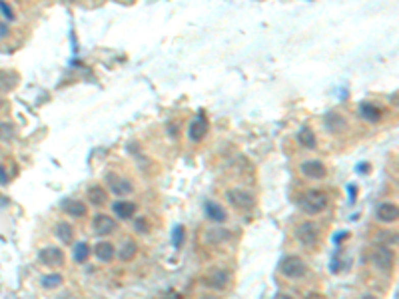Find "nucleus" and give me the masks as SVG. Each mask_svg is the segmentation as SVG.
Here are the masks:
<instances>
[{"label": "nucleus", "mask_w": 399, "mask_h": 299, "mask_svg": "<svg viewBox=\"0 0 399 299\" xmlns=\"http://www.w3.org/2000/svg\"><path fill=\"white\" fill-rule=\"evenodd\" d=\"M300 209L307 215H317L329 206V196L322 189H307L298 200Z\"/></svg>", "instance_id": "nucleus-1"}, {"label": "nucleus", "mask_w": 399, "mask_h": 299, "mask_svg": "<svg viewBox=\"0 0 399 299\" xmlns=\"http://www.w3.org/2000/svg\"><path fill=\"white\" fill-rule=\"evenodd\" d=\"M280 271L289 279H302L307 274V265L300 255H285L280 261Z\"/></svg>", "instance_id": "nucleus-2"}, {"label": "nucleus", "mask_w": 399, "mask_h": 299, "mask_svg": "<svg viewBox=\"0 0 399 299\" xmlns=\"http://www.w3.org/2000/svg\"><path fill=\"white\" fill-rule=\"evenodd\" d=\"M369 261L379 271H389L395 263V255H393V250H389V246H376L369 252Z\"/></svg>", "instance_id": "nucleus-3"}, {"label": "nucleus", "mask_w": 399, "mask_h": 299, "mask_svg": "<svg viewBox=\"0 0 399 299\" xmlns=\"http://www.w3.org/2000/svg\"><path fill=\"white\" fill-rule=\"evenodd\" d=\"M296 239L300 241V243H304L307 248H313L315 243H317V239H320V228L313 224V222H304V224H300L298 228H296Z\"/></svg>", "instance_id": "nucleus-4"}, {"label": "nucleus", "mask_w": 399, "mask_h": 299, "mask_svg": "<svg viewBox=\"0 0 399 299\" xmlns=\"http://www.w3.org/2000/svg\"><path fill=\"white\" fill-rule=\"evenodd\" d=\"M226 198H228V202H230L234 207H237V209H252V207L256 206V198H254L250 192L240 189V187L228 189V192H226Z\"/></svg>", "instance_id": "nucleus-5"}, {"label": "nucleus", "mask_w": 399, "mask_h": 299, "mask_svg": "<svg viewBox=\"0 0 399 299\" xmlns=\"http://www.w3.org/2000/svg\"><path fill=\"white\" fill-rule=\"evenodd\" d=\"M106 185L110 187V192L112 194H116V196H128V194H132L134 192V185L130 180H126V178H122V176H118L114 172H110L108 176H106Z\"/></svg>", "instance_id": "nucleus-6"}, {"label": "nucleus", "mask_w": 399, "mask_h": 299, "mask_svg": "<svg viewBox=\"0 0 399 299\" xmlns=\"http://www.w3.org/2000/svg\"><path fill=\"white\" fill-rule=\"evenodd\" d=\"M302 176H305L307 180H324L328 176V168L324 166V161L320 160H307L300 166Z\"/></svg>", "instance_id": "nucleus-7"}, {"label": "nucleus", "mask_w": 399, "mask_h": 299, "mask_svg": "<svg viewBox=\"0 0 399 299\" xmlns=\"http://www.w3.org/2000/svg\"><path fill=\"white\" fill-rule=\"evenodd\" d=\"M38 259L46 267H60V265H64V252L60 248H56V246H48L44 250H40Z\"/></svg>", "instance_id": "nucleus-8"}, {"label": "nucleus", "mask_w": 399, "mask_h": 299, "mask_svg": "<svg viewBox=\"0 0 399 299\" xmlns=\"http://www.w3.org/2000/svg\"><path fill=\"white\" fill-rule=\"evenodd\" d=\"M208 130H210V124H208L206 116L198 114L192 122H190L188 136L192 142H202V140L208 136Z\"/></svg>", "instance_id": "nucleus-9"}, {"label": "nucleus", "mask_w": 399, "mask_h": 299, "mask_svg": "<svg viewBox=\"0 0 399 299\" xmlns=\"http://www.w3.org/2000/svg\"><path fill=\"white\" fill-rule=\"evenodd\" d=\"M92 230L96 235H110L116 231V220L106 213H96L92 220Z\"/></svg>", "instance_id": "nucleus-10"}, {"label": "nucleus", "mask_w": 399, "mask_h": 299, "mask_svg": "<svg viewBox=\"0 0 399 299\" xmlns=\"http://www.w3.org/2000/svg\"><path fill=\"white\" fill-rule=\"evenodd\" d=\"M204 283H206L210 289L222 291V289H226L228 283H230V271H226V269H216V271H211V274L206 276Z\"/></svg>", "instance_id": "nucleus-11"}, {"label": "nucleus", "mask_w": 399, "mask_h": 299, "mask_svg": "<svg viewBox=\"0 0 399 299\" xmlns=\"http://www.w3.org/2000/svg\"><path fill=\"white\" fill-rule=\"evenodd\" d=\"M397 218H399V209L395 204L387 202V204H381V206L377 207V220L381 224H395Z\"/></svg>", "instance_id": "nucleus-12"}, {"label": "nucleus", "mask_w": 399, "mask_h": 299, "mask_svg": "<svg viewBox=\"0 0 399 299\" xmlns=\"http://www.w3.org/2000/svg\"><path fill=\"white\" fill-rule=\"evenodd\" d=\"M20 78L16 72L12 70H0V94H6V92H12L16 86H18Z\"/></svg>", "instance_id": "nucleus-13"}, {"label": "nucleus", "mask_w": 399, "mask_h": 299, "mask_svg": "<svg viewBox=\"0 0 399 299\" xmlns=\"http://www.w3.org/2000/svg\"><path fill=\"white\" fill-rule=\"evenodd\" d=\"M345 118L341 114H335V112H329L326 116V128H328V132L331 134H341L343 130H345Z\"/></svg>", "instance_id": "nucleus-14"}, {"label": "nucleus", "mask_w": 399, "mask_h": 299, "mask_svg": "<svg viewBox=\"0 0 399 299\" xmlns=\"http://www.w3.org/2000/svg\"><path fill=\"white\" fill-rule=\"evenodd\" d=\"M62 209L72 215V218H84L86 215V211H88V207L84 202H80V200H64L62 202Z\"/></svg>", "instance_id": "nucleus-15"}, {"label": "nucleus", "mask_w": 399, "mask_h": 299, "mask_svg": "<svg viewBox=\"0 0 399 299\" xmlns=\"http://www.w3.org/2000/svg\"><path fill=\"white\" fill-rule=\"evenodd\" d=\"M112 209H114L116 218H120V220H130L136 213V204L134 202H128V200H120V202H116L112 206Z\"/></svg>", "instance_id": "nucleus-16"}, {"label": "nucleus", "mask_w": 399, "mask_h": 299, "mask_svg": "<svg viewBox=\"0 0 399 299\" xmlns=\"http://www.w3.org/2000/svg\"><path fill=\"white\" fill-rule=\"evenodd\" d=\"M206 215L216 224H224L228 220V211L216 202H206Z\"/></svg>", "instance_id": "nucleus-17"}, {"label": "nucleus", "mask_w": 399, "mask_h": 299, "mask_svg": "<svg viewBox=\"0 0 399 299\" xmlns=\"http://www.w3.org/2000/svg\"><path fill=\"white\" fill-rule=\"evenodd\" d=\"M86 198H88V202L92 206H104L108 202V194H106V189L102 185H90L86 189Z\"/></svg>", "instance_id": "nucleus-18"}, {"label": "nucleus", "mask_w": 399, "mask_h": 299, "mask_svg": "<svg viewBox=\"0 0 399 299\" xmlns=\"http://www.w3.org/2000/svg\"><path fill=\"white\" fill-rule=\"evenodd\" d=\"M94 255L100 259V261H112L114 259V255H116V248L110 243V241H100V243H96V248L92 250Z\"/></svg>", "instance_id": "nucleus-19"}, {"label": "nucleus", "mask_w": 399, "mask_h": 299, "mask_svg": "<svg viewBox=\"0 0 399 299\" xmlns=\"http://www.w3.org/2000/svg\"><path fill=\"white\" fill-rule=\"evenodd\" d=\"M359 114L363 116L367 122H371V124H376L381 120V110L377 108L376 104H371V102H361L359 104Z\"/></svg>", "instance_id": "nucleus-20"}, {"label": "nucleus", "mask_w": 399, "mask_h": 299, "mask_svg": "<svg viewBox=\"0 0 399 299\" xmlns=\"http://www.w3.org/2000/svg\"><path fill=\"white\" fill-rule=\"evenodd\" d=\"M232 239V231L228 230H208L206 231V241L210 246H220L224 241H230Z\"/></svg>", "instance_id": "nucleus-21"}, {"label": "nucleus", "mask_w": 399, "mask_h": 299, "mask_svg": "<svg viewBox=\"0 0 399 299\" xmlns=\"http://www.w3.org/2000/svg\"><path fill=\"white\" fill-rule=\"evenodd\" d=\"M90 253H92V248H90L86 241H78V243L74 246V250H72V255H74V261H76V263L88 261Z\"/></svg>", "instance_id": "nucleus-22"}, {"label": "nucleus", "mask_w": 399, "mask_h": 299, "mask_svg": "<svg viewBox=\"0 0 399 299\" xmlns=\"http://www.w3.org/2000/svg\"><path fill=\"white\" fill-rule=\"evenodd\" d=\"M56 237L62 241V243H72V239H74V228H72L68 222H60L58 226H56Z\"/></svg>", "instance_id": "nucleus-23"}, {"label": "nucleus", "mask_w": 399, "mask_h": 299, "mask_svg": "<svg viewBox=\"0 0 399 299\" xmlns=\"http://www.w3.org/2000/svg\"><path fill=\"white\" fill-rule=\"evenodd\" d=\"M298 142L304 146V148H307V150H313L315 148V134H313V130L311 128H307V126H304L300 132H298Z\"/></svg>", "instance_id": "nucleus-24"}, {"label": "nucleus", "mask_w": 399, "mask_h": 299, "mask_svg": "<svg viewBox=\"0 0 399 299\" xmlns=\"http://www.w3.org/2000/svg\"><path fill=\"white\" fill-rule=\"evenodd\" d=\"M136 253H138V246H136V241L128 239V241H124V246L120 248L118 257H120L122 261H132V259L136 257Z\"/></svg>", "instance_id": "nucleus-25"}, {"label": "nucleus", "mask_w": 399, "mask_h": 299, "mask_svg": "<svg viewBox=\"0 0 399 299\" xmlns=\"http://www.w3.org/2000/svg\"><path fill=\"white\" fill-rule=\"evenodd\" d=\"M62 281H64V277L60 276V274H50V276H44L40 279V285L44 289H56V287L62 285Z\"/></svg>", "instance_id": "nucleus-26"}, {"label": "nucleus", "mask_w": 399, "mask_h": 299, "mask_svg": "<svg viewBox=\"0 0 399 299\" xmlns=\"http://www.w3.org/2000/svg\"><path fill=\"white\" fill-rule=\"evenodd\" d=\"M377 241H383L385 246H397V231H379Z\"/></svg>", "instance_id": "nucleus-27"}, {"label": "nucleus", "mask_w": 399, "mask_h": 299, "mask_svg": "<svg viewBox=\"0 0 399 299\" xmlns=\"http://www.w3.org/2000/svg\"><path fill=\"white\" fill-rule=\"evenodd\" d=\"M172 241H174V248H182L184 246V241H186V230H184V226H176L174 228Z\"/></svg>", "instance_id": "nucleus-28"}, {"label": "nucleus", "mask_w": 399, "mask_h": 299, "mask_svg": "<svg viewBox=\"0 0 399 299\" xmlns=\"http://www.w3.org/2000/svg\"><path fill=\"white\" fill-rule=\"evenodd\" d=\"M0 12H2V16H4V18H8L10 22L16 18V16H14V12H12V8H10V6H8L4 0H0Z\"/></svg>", "instance_id": "nucleus-29"}, {"label": "nucleus", "mask_w": 399, "mask_h": 299, "mask_svg": "<svg viewBox=\"0 0 399 299\" xmlns=\"http://www.w3.org/2000/svg\"><path fill=\"white\" fill-rule=\"evenodd\" d=\"M134 230L138 231V233H148V222H146V218H138V220H136Z\"/></svg>", "instance_id": "nucleus-30"}, {"label": "nucleus", "mask_w": 399, "mask_h": 299, "mask_svg": "<svg viewBox=\"0 0 399 299\" xmlns=\"http://www.w3.org/2000/svg\"><path fill=\"white\" fill-rule=\"evenodd\" d=\"M6 132H12V130H10L6 124H0V138L8 140V138H6Z\"/></svg>", "instance_id": "nucleus-31"}, {"label": "nucleus", "mask_w": 399, "mask_h": 299, "mask_svg": "<svg viewBox=\"0 0 399 299\" xmlns=\"http://www.w3.org/2000/svg\"><path fill=\"white\" fill-rule=\"evenodd\" d=\"M8 182V174H6V170L0 166V184H6Z\"/></svg>", "instance_id": "nucleus-32"}, {"label": "nucleus", "mask_w": 399, "mask_h": 299, "mask_svg": "<svg viewBox=\"0 0 399 299\" xmlns=\"http://www.w3.org/2000/svg\"><path fill=\"white\" fill-rule=\"evenodd\" d=\"M350 196H352V202L355 200V187L353 185H350Z\"/></svg>", "instance_id": "nucleus-33"}]
</instances>
